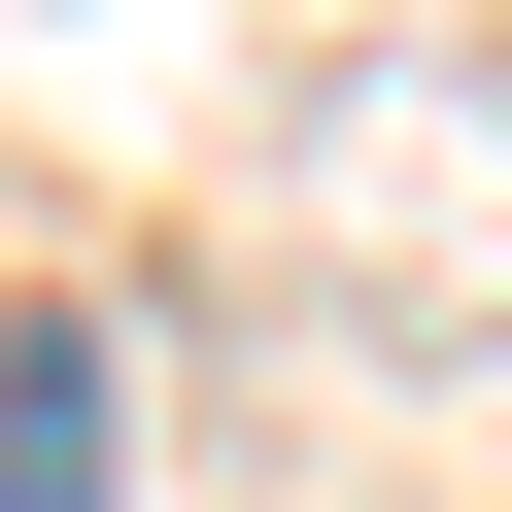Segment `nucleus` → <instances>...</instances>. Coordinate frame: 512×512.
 Returning <instances> with one entry per match:
<instances>
[{
	"label": "nucleus",
	"instance_id": "f257e3e1",
	"mask_svg": "<svg viewBox=\"0 0 512 512\" xmlns=\"http://www.w3.org/2000/svg\"><path fill=\"white\" fill-rule=\"evenodd\" d=\"M274 274H308V342H376V376H444V342H512V69H308L274 103Z\"/></svg>",
	"mask_w": 512,
	"mask_h": 512
},
{
	"label": "nucleus",
	"instance_id": "f03ea898",
	"mask_svg": "<svg viewBox=\"0 0 512 512\" xmlns=\"http://www.w3.org/2000/svg\"><path fill=\"white\" fill-rule=\"evenodd\" d=\"M0 512H137V342H103V308L0 342Z\"/></svg>",
	"mask_w": 512,
	"mask_h": 512
}]
</instances>
